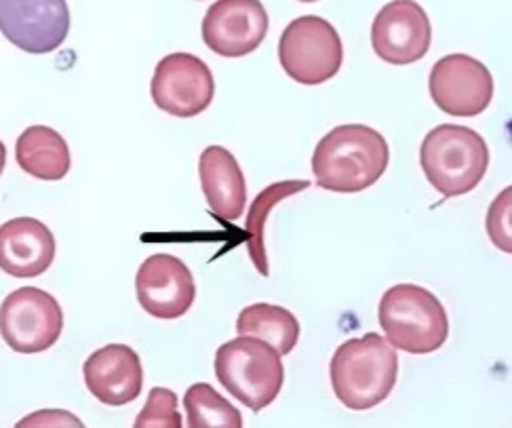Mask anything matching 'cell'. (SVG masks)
<instances>
[{"instance_id": "cell-19", "label": "cell", "mask_w": 512, "mask_h": 428, "mask_svg": "<svg viewBox=\"0 0 512 428\" xmlns=\"http://www.w3.org/2000/svg\"><path fill=\"white\" fill-rule=\"evenodd\" d=\"M308 186H310V182H306V180H285V182L270 184L268 188H264L258 194V197L253 199L247 222H245L247 249H249V258H251L253 266L258 268L262 277L270 275L268 258H266V243H264V232H266V222H268L270 211L281 201L306 190Z\"/></svg>"}, {"instance_id": "cell-13", "label": "cell", "mask_w": 512, "mask_h": 428, "mask_svg": "<svg viewBox=\"0 0 512 428\" xmlns=\"http://www.w3.org/2000/svg\"><path fill=\"white\" fill-rule=\"evenodd\" d=\"M140 306L156 319L184 317L196 298V285L190 268L175 256H150L135 277Z\"/></svg>"}, {"instance_id": "cell-7", "label": "cell", "mask_w": 512, "mask_h": 428, "mask_svg": "<svg viewBox=\"0 0 512 428\" xmlns=\"http://www.w3.org/2000/svg\"><path fill=\"white\" fill-rule=\"evenodd\" d=\"M64 329L59 302L38 287L15 289L0 306V334L15 353H43Z\"/></svg>"}, {"instance_id": "cell-12", "label": "cell", "mask_w": 512, "mask_h": 428, "mask_svg": "<svg viewBox=\"0 0 512 428\" xmlns=\"http://www.w3.org/2000/svg\"><path fill=\"white\" fill-rule=\"evenodd\" d=\"M268 34V13L260 0H220L203 19L205 45L222 57H243L258 49Z\"/></svg>"}, {"instance_id": "cell-21", "label": "cell", "mask_w": 512, "mask_h": 428, "mask_svg": "<svg viewBox=\"0 0 512 428\" xmlns=\"http://www.w3.org/2000/svg\"><path fill=\"white\" fill-rule=\"evenodd\" d=\"M182 416L177 414V395L169 388H152L144 410L135 420V428H182Z\"/></svg>"}, {"instance_id": "cell-4", "label": "cell", "mask_w": 512, "mask_h": 428, "mask_svg": "<svg viewBox=\"0 0 512 428\" xmlns=\"http://www.w3.org/2000/svg\"><path fill=\"white\" fill-rule=\"evenodd\" d=\"M378 317L386 340L409 355L435 353L449 336V319L441 300L413 283L390 287L380 300Z\"/></svg>"}, {"instance_id": "cell-9", "label": "cell", "mask_w": 512, "mask_h": 428, "mask_svg": "<svg viewBox=\"0 0 512 428\" xmlns=\"http://www.w3.org/2000/svg\"><path fill=\"white\" fill-rule=\"evenodd\" d=\"M428 89L432 102L451 116H477L494 97L489 68L466 53H451L432 66Z\"/></svg>"}, {"instance_id": "cell-8", "label": "cell", "mask_w": 512, "mask_h": 428, "mask_svg": "<svg viewBox=\"0 0 512 428\" xmlns=\"http://www.w3.org/2000/svg\"><path fill=\"white\" fill-rule=\"evenodd\" d=\"M150 93L156 108L177 119H190L211 106L215 81L201 57L192 53H171L156 64Z\"/></svg>"}, {"instance_id": "cell-16", "label": "cell", "mask_w": 512, "mask_h": 428, "mask_svg": "<svg viewBox=\"0 0 512 428\" xmlns=\"http://www.w3.org/2000/svg\"><path fill=\"white\" fill-rule=\"evenodd\" d=\"M201 186L209 209L226 222H236L245 211L247 184L234 154L222 146H209L199 159Z\"/></svg>"}, {"instance_id": "cell-2", "label": "cell", "mask_w": 512, "mask_h": 428, "mask_svg": "<svg viewBox=\"0 0 512 428\" xmlns=\"http://www.w3.org/2000/svg\"><path fill=\"white\" fill-rule=\"evenodd\" d=\"M329 376L333 393L348 410H371L386 401L397 384V348L373 332L346 340L333 353Z\"/></svg>"}, {"instance_id": "cell-10", "label": "cell", "mask_w": 512, "mask_h": 428, "mask_svg": "<svg viewBox=\"0 0 512 428\" xmlns=\"http://www.w3.org/2000/svg\"><path fill=\"white\" fill-rule=\"evenodd\" d=\"M70 30L64 0H3L0 32L26 53L43 55L62 47Z\"/></svg>"}, {"instance_id": "cell-6", "label": "cell", "mask_w": 512, "mask_h": 428, "mask_svg": "<svg viewBox=\"0 0 512 428\" xmlns=\"http://www.w3.org/2000/svg\"><path fill=\"white\" fill-rule=\"evenodd\" d=\"M279 62L295 83L308 87L327 83L342 68V38L327 19L302 15L281 34Z\"/></svg>"}, {"instance_id": "cell-1", "label": "cell", "mask_w": 512, "mask_h": 428, "mask_svg": "<svg viewBox=\"0 0 512 428\" xmlns=\"http://www.w3.org/2000/svg\"><path fill=\"white\" fill-rule=\"evenodd\" d=\"M390 163L384 135L367 125L350 123L331 129L312 154L317 184L331 192L354 194L376 184Z\"/></svg>"}, {"instance_id": "cell-17", "label": "cell", "mask_w": 512, "mask_h": 428, "mask_svg": "<svg viewBox=\"0 0 512 428\" xmlns=\"http://www.w3.org/2000/svg\"><path fill=\"white\" fill-rule=\"evenodd\" d=\"M15 159L32 178L43 182L64 180L72 159L66 140L45 125L28 127L15 142Z\"/></svg>"}, {"instance_id": "cell-14", "label": "cell", "mask_w": 512, "mask_h": 428, "mask_svg": "<svg viewBox=\"0 0 512 428\" xmlns=\"http://www.w3.org/2000/svg\"><path fill=\"white\" fill-rule=\"evenodd\" d=\"M83 376L89 393L110 407H121L142 395L144 367L135 350L108 344L85 361Z\"/></svg>"}, {"instance_id": "cell-18", "label": "cell", "mask_w": 512, "mask_h": 428, "mask_svg": "<svg viewBox=\"0 0 512 428\" xmlns=\"http://www.w3.org/2000/svg\"><path fill=\"white\" fill-rule=\"evenodd\" d=\"M236 334L264 340L285 357L300 340V323L291 310L260 302L241 310L239 321H236Z\"/></svg>"}, {"instance_id": "cell-20", "label": "cell", "mask_w": 512, "mask_h": 428, "mask_svg": "<svg viewBox=\"0 0 512 428\" xmlns=\"http://www.w3.org/2000/svg\"><path fill=\"white\" fill-rule=\"evenodd\" d=\"M184 407L188 414L190 428H241L243 416L236 407L226 401L211 384L199 382L192 384L186 397Z\"/></svg>"}, {"instance_id": "cell-11", "label": "cell", "mask_w": 512, "mask_h": 428, "mask_svg": "<svg viewBox=\"0 0 512 428\" xmlns=\"http://www.w3.org/2000/svg\"><path fill=\"white\" fill-rule=\"evenodd\" d=\"M432 28L428 13L413 0H395L380 9L371 26V47L392 66L416 64L428 53Z\"/></svg>"}, {"instance_id": "cell-3", "label": "cell", "mask_w": 512, "mask_h": 428, "mask_svg": "<svg viewBox=\"0 0 512 428\" xmlns=\"http://www.w3.org/2000/svg\"><path fill=\"white\" fill-rule=\"evenodd\" d=\"M420 165L426 180L445 199L475 190L489 167V148L483 135L462 125H439L422 142Z\"/></svg>"}, {"instance_id": "cell-15", "label": "cell", "mask_w": 512, "mask_h": 428, "mask_svg": "<svg viewBox=\"0 0 512 428\" xmlns=\"http://www.w3.org/2000/svg\"><path fill=\"white\" fill-rule=\"evenodd\" d=\"M55 260L53 232L34 218H13L0 226V268L17 279H34Z\"/></svg>"}, {"instance_id": "cell-22", "label": "cell", "mask_w": 512, "mask_h": 428, "mask_svg": "<svg viewBox=\"0 0 512 428\" xmlns=\"http://www.w3.org/2000/svg\"><path fill=\"white\" fill-rule=\"evenodd\" d=\"M510 213H512V188H504L500 197L491 203L487 211V232L489 239L504 254H512V226H510Z\"/></svg>"}, {"instance_id": "cell-5", "label": "cell", "mask_w": 512, "mask_h": 428, "mask_svg": "<svg viewBox=\"0 0 512 428\" xmlns=\"http://www.w3.org/2000/svg\"><path fill=\"white\" fill-rule=\"evenodd\" d=\"M215 378L251 412H260L279 397L285 367L277 348L258 338L239 336L215 353Z\"/></svg>"}]
</instances>
